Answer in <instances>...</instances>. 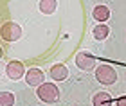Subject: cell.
<instances>
[{"label": "cell", "mask_w": 126, "mask_h": 106, "mask_svg": "<svg viewBox=\"0 0 126 106\" xmlns=\"http://www.w3.org/2000/svg\"><path fill=\"white\" fill-rule=\"evenodd\" d=\"M92 104L94 106H112V97L106 92H97L92 97Z\"/></svg>", "instance_id": "obj_8"}, {"label": "cell", "mask_w": 126, "mask_h": 106, "mask_svg": "<svg viewBox=\"0 0 126 106\" xmlns=\"http://www.w3.org/2000/svg\"><path fill=\"white\" fill-rule=\"evenodd\" d=\"M13 104H15V95L11 92L0 93V106H13Z\"/></svg>", "instance_id": "obj_12"}, {"label": "cell", "mask_w": 126, "mask_h": 106, "mask_svg": "<svg viewBox=\"0 0 126 106\" xmlns=\"http://www.w3.org/2000/svg\"><path fill=\"white\" fill-rule=\"evenodd\" d=\"M115 106H126V95H123V97H119L117 101H115Z\"/></svg>", "instance_id": "obj_13"}, {"label": "cell", "mask_w": 126, "mask_h": 106, "mask_svg": "<svg viewBox=\"0 0 126 106\" xmlns=\"http://www.w3.org/2000/svg\"><path fill=\"white\" fill-rule=\"evenodd\" d=\"M92 14H94V18L97 22H106L110 18V9H108L106 5H97V7H94Z\"/></svg>", "instance_id": "obj_9"}, {"label": "cell", "mask_w": 126, "mask_h": 106, "mask_svg": "<svg viewBox=\"0 0 126 106\" xmlns=\"http://www.w3.org/2000/svg\"><path fill=\"white\" fill-rule=\"evenodd\" d=\"M95 79L103 85H113L117 81V72L110 65H99L95 68Z\"/></svg>", "instance_id": "obj_2"}, {"label": "cell", "mask_w": 126, "mask_h": 106, "mask_svg": "<svg viewBox=\"0 0 126 106\" xmlns=\"http://www.w3.org/2000/svg\"><path fill=\"white\" fill-rule=\"evenodd\" d=\"M5 72H7V76L11 79H20V77L25 74V68H24V65H22L20 61H11L7 65V68H5Z\"/></svg>", "instance_id": "obj_6"}, {"label": "cell", "mask_w": 126, "mask_h": 106, "mask_svg": "<svg viewBox=\"0 0 126 106\" xmlns=\"http://www.w3.org/2000/svg\"><path fill=\"white\" fill-rule=\"evenodd\" d=\"M108 34H110V29H108V25H95L94 27V38H95V40H105V38L108 36Z\"/></svg>", "instance_id": "obj_11"}, {"label": "cell", "mask_w": 126, "mask_h": 106, "mask_svg": "<svg viewBox=\"0 0 126 106\" xmlns=\"http://www.w3.org/2000/svg\"><path fill=\"white\" fill-rule=\"evenodd\" d=\"M38 7H40V11H42V13H45V14H50V13H54V11H56L58 4H56V2H52V0H42Z\"/></svg>", "instance_id": "obj_10"}, {"label": "cell", "mask_w": 126, "mask_h": 106, "mask_svg": "<svg viewBox=\"0 0 126 106\" xmlns=\"http://www.w3.org/2000/svg\"><path fill=\"white\" fill-rule=\"evenodd\" d=\"M2 34H4V40L16 41L22 36V29H20V25H16V24H7V25H4Z\"/></svg>", "instance_id": "obj_5"}, {"label": "cell", "mask_w": 126, "mask_h": 106, "mask_svg": "<svg viewBox=\"0 0 126 106\" xmlns=\"http://www.w3.org/2000/svg\"><path fill=\"white\" fill-rule=\"evenodd\" d=\"M43 79H45V74L40 68H29V70H27V76H25L27 85H31V86H42L43 85Z\"/></svg>", "instance_id": "obj_4"}, {"label": "cell", "mask_w": 126, "mask_h": 106, "mask_svg": "<svg viewBox=\"0 0 126 106\" xmlns=\"http://www.w3.org/2000/svg\"><path fill=\"white\" fill-rule=\"evenodd\" d=\"M36 95L38 99H42L45 103H56L60 99V90L54 83H43L42 86H38Z\"/></svg>", "instance_id": "obj_1"}, {"label": "cell", "mask_w": 126, "mask_h": 106, "mask_svg": "<svg viewBox=\"0 0 126 106\" xmlns=\"http://www.w3.org/2000/svg\"><path fill=\"white\" fill-rule=\"evenodd\" d=\"M76 65H78V68L88 72V70L95 68V58L90 52H79L76 56Z\"/></svg>", "instance_id": "obj_3"}, {"label": "cell", "mask_w": 126, "mask_h": 106, "mask_svg": "<svg viewBox=\"0 0 126 106\" xmlns=\"http://www.w3.org/2000/svg\"><path fill=\"white\" fill-rule=\"evenodd\" d=\"M67 76H68V68L65 65H52L50 66V77L54 81H63V79H67Z\"/></svg>", "instance_id": "obj_7"}]
</instances>
